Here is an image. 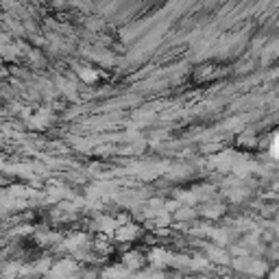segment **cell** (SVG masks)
Returning <instances> with one entry per match:
<instances>
[{
  "label": "cell",
  "instance_id": "6da1fadb",
  "mask_svg": "<svg viewBox=\"0 0 279 279\" xmlns=\"http://www.w3.org/2000/svg\"><path fill=\"white\" fill-rule=\"evenodd\" d=\"M273 153L279 157V133H277V138H275V144H273Z\"/></svg>",
  "mask_w": 279,
  "mask_h": 279
}]
</instances>
